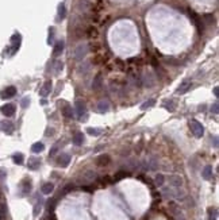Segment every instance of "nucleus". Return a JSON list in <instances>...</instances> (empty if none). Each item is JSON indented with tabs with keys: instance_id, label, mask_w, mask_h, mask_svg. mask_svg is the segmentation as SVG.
<instances>
[{
	"instance_id": "nucleus-1",
	"label": "nucleus",
	"mask_w": 219,
	"mask_h": 220,
	"mask_svg": "<svg viewBox=\"0 0 219 220\" xmlns=\"http://www.w3.org/2000/svg\"><path fill=\"white\" fill-rule=\"evenodd\" d=\"M162 194H164V197H167V199H184V196H185V192L183 189H180V188H173V186H168V188H164L162 189Z\"/></svg>"
},
{
	"instance_id": "nucleus-2",
	"label": "nucleus",
	"mask_w": 219,
	"mask_h": 220,
	"mask_svg": "<svg viewBox=\"0 0 219 220\" xmlns=\"http://www.w3.org/2000/svg\"><path fill=\"white\" fill-rule=\"evenodd\" d=\"M189 128H191V131L193 133V135L195 137H198V138H200V137H203V133H204V128H203V126H202V123L200 122H198V120H191V123H189Z\"/></svg>"
},
{
	"instance_id": "nucleus-3",
	"label": "nucleus",
	"mask_w": 219,
	"mask_h": 220,
	"mask_svg": "<svg viewBox=\"0 0 219 220\" xmlns=\"http://www.w3.org/2000/svg\"><path fill=\"white\" fill-rule=\"evenodd\" d=\"M96 178H98V173L93 170H88V172L83 173L80 181L83 182V184H88V182H92L93 180H96Z\"/></svg>"
},
{
	"instance_id": "nucleus-4",
	"label": "nucleus",
	"mask_w": 219,
	"mask_h": 220,
	"mask_svg": "<svg viewBox=\"0 0 219 220\" xmlns=\"http://www.w3.org/2000/svg\"><path fill=\"white\" fill-rule=\"evenodd\" d=\"M168 181H169V185L173 188H181L183 186V178L180 176H176V174H172L168 177Z\"/></svg>"
},
{
	"instance_id": "nucleus-5",
	"label": "nucleus",
	"mask_w": 219,
	"mask_h": 220,
	"mask_svg": "<svg viewBox=\"0 0 219 220\" xmlns=\"http://www.w3.org/2000/svg\"><path fill=\"white\" fill-rule=\"evenodd\" d=\"M87 54V45H79L74 50V59L81 61Z\"/></svg>"
},
{
	"instance_id": "nucleus-6",
	"label": "nucleus",
	"mask_w": 219,
	"mask_h": 220,
	"mask_svg": "<svg viewBox=\"0 0 219 220\" xmlns=\"http://www.w3.org/2000/svg\"><path fill=\"white\" fill-rule=\"evenodd\" d=\"M20 41H22L20 34H14V35H12V38H11V43H12L11 54H15V53H16V50L19 49V46H20Z\"/></svg>"
},
{
	"instance_id": "nucleus-7",
	"label": "nucleus",
	"mask_w": 219,
	"mask_h": 220,
	"mask_svg": "<svg viewBox=\"0 0 219 220\" xmlns=\"http://www.w3.org/2000/svg\"><path fill=\"white\" fill-rule=\"evenodd\" d=\"M0 111L3 112V115L5 116H12L15 114V111H16V107H15L12 103H8V104H4L0 108Z\"/></svg>"
},
{
	"instance_id": "nucleus-8",
	"label": "nucleus",
	"mask_w": 219,
	"mask_h": 220,
	"mask_svg": "<svg viewBox=\"0 0 219 220\" xmlns=\"http://www.w3.org/2000/svg\"><path fill=\"white\" fill-rule=\"evenodd\" d=\"M15 93H16V88L15 87H7L2 92V99H10V97L15 96Z\"/></svg>"
},
{
	"instance_id": "nucleus-9",
	"label": "nucleus",
	"mask_w": 219,
	"mask_h": 220,
	"mask_svg": "<svg viewBox=\"0 0 219 220\" xmlns=\"http://www.w3.org/2000/svg\"><path fill=\"white\" fill-rule=\"evenodd\" d=\"M76 111H77V115H79V118L81 119V118H83V115H85V111H87L85 103L81 101V100H77V101H76Z\"/></svg>"
},
{
	"instance_id": "nucleus-10",
	"label": "nucleus",
	"mask_w": 219,
	"mask_h": 220,
	"mask_svg": "<svg viewBox=\"0 0 219 220\" xmlns=\"http://www.w3.org/2000/svg\"><path fill=\"white\" fill-rule=\"evenodd\" d=\"M52 92V81H46L45 84H43V87L41 88V90H39V95L42 96V97H46L49 95V93Z\"/></svg>"
},
{
	"instance_id": "nucleus-11",
	"label": "nucleus",
	"mask_w": 219,
	"mask_h": 220,
	"mask_svg": "<svg viewBox=\"0 0 219 220\" xmlns=\"http://www.w3.org/2000/svg\"><path fill=\"white\" fill-rule=\"evenodd\" d=\"M96 111L99 114H104V112H108L110 111V104L107 101H99L98 105H96Z\"/></svg>"
},
{
	"instance_id": "nucleus-12",
	"label": "nucleus",
	"mask_w": 219,
	"mask_h": 220,
	"mask_svg": "<svg viewBox=\"0 0 219 220\" xmlns=\"http://www.w3.org/2000/svg\"><path fill=\"white\" fill-rule=\"evenodd\" d=\"M62 50H64V41H58L54 46V50H53V55H54V57H58V55L62 53Z\"/></svg>"
},
{
	"instance_id": "nucleus-13",
	"label": "nucleus",
	"mask_w": 219,
	"mask_h": 220,
	"mask_svg": "<svg viewBox=\"0 0 219 220\" xmlns=\"http://www.w3.org/2000/svg\"><path fill=\"white\" fill-rule=\"evenodd\" d=\"M110 157L107 155V154H104V155H100L98 159H96V165L98 166H106V165H108L110 163Z\"/></svg>"
},
{
	"instance_id": "nucleus-14",
	"label": "nucleus",
	"mask_w": 219,
	"mask_h": 220,
	"mask_svg": "<svg viewBox=\"0 0 219 220\" xmlns=\"http://www.w3.org/2000/svg\"><path fill=\"white\" fill-rule=\"evenodd\" d=\"M69 161H70V157L68 155V154H61L60 158H58V165L62 166V168H65V166H68Z\"/></svg>"
},
{
	"instance_id": "nucleus-15",
	"label": "nucleus",
	"mask_w": 219,
	"mask_h": 220,
	"mask_svg": "<svg viewBox=\"0 0 219 220\" xmlns=\"http://www.w3.org/2000/svg\"><path fill=\"white\" fill-rule=\"evenodd\" d=\"M41 165V161L39 158H35V157H33V158L29 159V168L33 169V170H35V169H38Z\"/></svg>"
},
{
	"instance_id": "nucleus-16",
	"label": "nucleus",
	"mask_w": 219,
	"mask_h": 220,
	"mask_svg": "<svg viewBox=\"0 0 219 220\" xmlns=\"http://www.w3.org/2000/svg\"><path fill=\"white\" fill-rule=\"evenodd\" d=\"M62 114H64L66 118H72V107L69 104H66V103L62 101Z\"/></svg>"
},
{
	"instance_id": "nucleus-17",
	"label": "nucleus",
	"mask_w": 219,
	"mask_h": 220,
	"mask_svg": "<svg viewBox=\"0 0 219 220\" xmlns=\"http://www.w3.org/2000/svg\"><path fill=\"white\" fill-rule=\"evenodd\" d=\"M65 16H66V8H65L64 3H61V4L58 5V20L65 19Z\"/></svg>"
},
{
	"instance_id": "nucleus-18",
	"label": "nucleus",
	"mask_w": 219,
	"mask_h": 220,
	"mask_svg": "<svg viewBox=\"0 0 219 220\" xmlns=\"http://www.w3.org/2000/svg\"><path fill=\"white\" fill-rule=\"evenodd\" d=\"M54 189V185L50 184V182H46V184L42 185V193L43 194H50Z\"/></svg>"
},
{
	"instance_id": "nucleus-19",
	"label": "nucleus",
	"mask_w": 219,
	"mask_h": 220,
	"mask_svg": "<svg viewBox=\"0 0 219 220\" xmlns=\"http://www.w3.org/2000/svg\"><path fill=\"white\" fill-rule=\"evenodd\" d=\"M189 85H191L189 80H184L183 83H181V85L179 87V89H177V92H179V93H185L187 89L189 88Z\"/></svg>"
},
{
	"instance_id": "nucleus-20",
	"label": "nucleus",
	"mask_w": 219,
	"mask_h": 220,
	"mask_svg": "<svg viewBox=\"0 0 219 220\" xmlns=\"http://www.w3.org/2000/svg\"><path fill=\"white\" fill-rule=\"evenodd\" d=\"M22 186H23V194H27L31 190V181L30 178H26L23 182H22Z\"/></svg>"
},
{
	"instance_id": "nucleus-21",
	"label": "nucleus",
	"mask_w": 219,
	"mask_h": 220,
	"mask_svg": "<svg viewBox=\"0 0 219 220\" xmlns=\"http://www.w3.org/2000/svg\"><path fill=\"white\" fill-rule=\"evenodd\" d=\"M3 131H4L5 134H12V131H14V124L10 123V122H4V123H3Z\"/></svg>"
},
{
	"instance_id": "nucleus-22",
	"label": "nucleus",
	"mask_w": 219,
	"mask_h": 220,
	"mask_svg": "<svg viewBox=\"0 0 219 220\" xmlns=\"http://www.w3.org/2000/svg\"><path fill=\"white\" fill-rule=\"evenodd\" d=\"M43 149H45V146H43V143H41V142L34 143L33 147H31V150H33L34 153H41V151H43Z\"/></svg>"
},
{
	"instance_id": "nucleus-23",
	"label": "nucleus",
	"mask_w": 219,
	"mask_h": 220,
	"mask_svg": "<svg viewBox=\"0 0 219 220\" xmlns=\"http://www.w3.org/2000/svg\"><path fill=\"white\" fill-rule=\"evenodd\" d=\"M203 177H204L206 180H210V178L212 177V168L211 166H207V168L203 170Z\"/></svg>"
},
{
	"instance_id": "nucleus-24",
	"label": "nucleus",
	"mask_w": 219,
	"mask_h": 220,
	"mask_svg": "<svg viewBox=\"0 0 219 220\" xmlns=\"http://www.w3.org/2000/svg\"><path fill=\"white\" fill-rule=\"evenodd\" d=\"M100 85H102V76L98 74L96 78H95V81H93V84H92V88H93V89H99Z\"/></svg>"
},
{
	"instance_id": "nucleus-25",
	"label": "nucleus",
	"mask_w": 219,
	"mask_h": 220,
	"mask_svg": "<svg viewBox=\"0 0 219 220\" xmlns=\"http://www.w3.org/2000/svg\"><path fill=\"white\" fill-rule=\"evenodd\" d=\"M73 143H74V144H77V146L83 143V134L77 133L76 135H74V137H73Z\"/></svg>"
},
{
	"instance_id": "nucleus-26",
	"label": "nucleus",
	"mask_w": 219,
	"mask_h": 220,
	"mask_svg": "<svg viewBox=\"0 0 219 220\" xmlns=\"http://www.w3.org/2000/svg\"><path fill=\"white\" fill-rule=\"evenodd\" d=\"M53 42H54V27H50V29H49L48 43H49V45H53Z\"/></svg>"
},
{
	"instance_id": "nucleus-27",
	"label": "nucleus",
	"mask_w": 219,
	"mask_h": 220,
	"mask_svg": "<svg viewBox=\"0 0 219 220\" xmlns=\"http://www.w3.org/2000/svg\"><path fill=\"white\" fill-rule=\"evenodd\" d=\"M12 158H14V162L18 163V165H22V163H23V155H22L20 153L14 154V157H12Z\"/></svg>"
},
{
	"instance_id": "nucleus-28",
	"label": "nucleus",
	"mask_w": 219,
	"mask_h": 220,
	"mask_svg": "<svg viewBox=\"0 0 219 220\" xmlns=\"http://www.w3.org/2000/svg\"><path fill=\"white\" fill-rule=\"evenodd\" d=\"M156 184H157L158 186H162V184H164V176H162V174H157V176H156Z\"/></svg>"
},
{
	"instance_id": "nucleus-29",
	"label": "nucleus",
	"mask_w": 219,
	"mask_h": 220,
	"mask_svg": "<svg viewBox=\"0 0 219 220\" xmlns=\"http://www.w3.org/2000/svg\"><path fill=\"white\" fill-rule=\"evenodd\" d=\"M61 70H62V62H61V61H57V62H56V66H54V73L58 74Z\"/></svg>"
},
{
	"instance_id": "nucleus-30",
	"label": "nucleus",
	"mask_w": 219,
	"mask_h": 220,
	"mask_svg": "<svg viewBox=\"0 0 219 220\" xmlns=\"http://www.w3.org/2000/svg\"><path fill=\"white\" fill-rule=\"evenodd\" d=\"M208 212H210V219L208 220H217V209H215V208L212 209L211 208Z\"/></svg>"
},
{
	"instance_id": "nucleus-31",
	"label": "nucleus",
	"mask_w": 219,
	"mask_h": 220,
	"mask_svg": "<svg viewBox=\"0 0 219 220\" xmlns=\"http://www.w3.org/2000/svg\"><path fill=\"white\" fill-rule=\"evenodd\" d=\"M87 133L91 134V135H99V134H102V130H96V128H88V130H87Z\"/></svg>"
},
{
	"instance_id": "nucleus-32",
	"label": "nucleus",
	"mask_w": 219,
	"mask_h": 220,
	"mask_svg": "<svg viewBox=\"0 0 219 220\" xmlns=\"http://www.w3.org/2000/svg\"><path fill=\"white\" fill-rule=\"evenodd\" d=\"M153 104H154V100H149V101H145V103H143V105H141V108H142V109H146V108H149V107H152Z\"/></svg>"
},
{
	"instance_id": "nucleus-33",
	"label": "nucleus",
	"mask_w": 219,
	"mask_h": 220,
	"mask_svg": "<svg viewBox=\"0 0 219 220\" xmlns=\"http://www.w3.org/2000/svg\"><path fill=\"white\" fill-rule=\"evenodd\" d=\"M211 112L214 115H218V103H214V104L211 105Z\"/></svg>"
},
{
	"instance_id": "nucleus-34",
	"label": "nucleus",
	"mask_w": 219,
	"mask_h": 220,
	"mask_svg": "<svg viewBox=\"0 0 219 220\" xmlns=\"http://www.w3.org/2000/svg\"><path fill=\"white\" fill-rule=\"evenodd\" d=\"M29 103H30V99H29V97H24V99L22 100V107H23V108H26V107L29 105Z\"/></svg>"
},
{
	"instance_id": "nucleus-35",
	"label": "nucleus",
	"mask_w": 219,
	"mask_h": 220,
	"mask_svg": "<svg viewBox=\"0 0 219 220\" xmlns=\"http://www.w3.org/2000/svg\"><path fill=\"white\" fill-rule=\"evenodd\" d=\"M124 176H127V173H124V172H120L119 174H117V177H115V180H119V178L124 177Z\"/></svg>"
},
{
	"instance_id": "nucleus-36",
	"label": "nucleus",
	"mask_w": 219,
	"mask_h": 220,
	"mask_svg": "<svg viewBox=\"0 0 219 220\" xmlns=\"http://www.w3.org/2000/svg\"><path fill=\"white\" fill-rule=\"evenodd\" d=\"M173 103H167V108L169 109V111H174V105H172Z\"/></svg>"
},
{
	"instance_id": "nucleus-37",
	"label": "nucleus",
	"mask_w": 219,
	"mask_h": 220,
	"mask_svg": "<svg viewBox=\"0 0 219 220\" xmlns=\"http://www.w3.org/2000/svg\"><path fill=\"white\" fill-rule=\"evenodd\" d=\"M214 95H215V96H218V88H217V87L214 88Z\"/></svg>"
}]
</instances>
